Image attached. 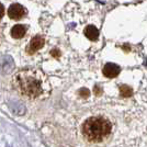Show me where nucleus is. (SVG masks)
I'll list each match as a JSON object with an SVG mask.
<instances>
[{
  "label": "nucleus",
  "mask_w": 147,
  "mask_h": 147,
  "mask_svg": "<svg viewBox=\"0 0 147 147\" xmlns=\"http://www.w3.org/2000/svg\"><path fill=\"white\" fill-rule=\"evenodd\" d=\"M12 85L16 91L24 99L37 100L45 92L42 74L35 69H22L13 75Z\"/></svg>",
  "instance_id": "obj_1"
},
{
  "label": "nucleus",
  "mask_w": 147,
  "mask_h": 147,
  "mask_svg": "<svg viewBox=\"0 0 147 147\" xmlns=\"http://www.w3.org/2000/svg\"><path fill=\"white\" fill-rule=\"evenodd\" d=\"M112 131V124L104 117L96 115L88 117L81 126V133L89 143L98 144L105 141Z\"/></svg>",
  "instance_id": "obj_2"
},
{
  "label": "nucleus",
  "mask_w": 147,
  "mask_h": 147,
  "mask_svg": "<svg viewBox=\"0 0 147 147\" xmlns=\"http://www.w3.org/2000/svg\"><path fill=\"white\" fill-rule=\"evenodd\" d=\"M8 16L12 20H21L26 16V9L20 3H12L8 9Z\"/></svg>",
  "instance_id": "obj_3"
},
{
  "label": "nucleus",
  "mask_w": 147,
  "mask_h": 147,
  "mask_svg": "<svg viewBox=\"0 0 147 147\" xmlns=\"http://www.w3.org/2000/svg\"><path fill=\"white\" fill-rule=\"evenodd\" d=\"M44 44H45V40H44V37L42 36V35H36V36H34L31 40V42L29 43L28 47H26V53L30 54V55L36 53L38 49H41L43 47Z\"/></svg>",
  "instance_id": "obj_4"
},
{
  "label": "nucleus",
  "mask_w": 147,
  "mask_h": 147,
  "mask_svg": "<svg viewBox=\"0 0 147 147\" xmlns=\"http://www.w3.org/2000/svg\"><path fill=\"white\" fill-rule=\"evenodd\" d=\"M103 75L108 78H115L117 75L121 71V68L119 67L115 64L112 63H108L105 66L103 67Z\"/></svg>",
  "instance_id": "obj_5"
},
{
  "label": "nucleus",
  "mask_w": 147,
  "mask_h": 147,
  "mask_svg": "<svg viewBox=\"0 0 147 147\" xmlns=\"http://www.w3.org/2000/svg\"><path fill=\"white\" fill-rule=\"evenodd\" d=\"M26 33V26L23 24H17L11 29V36L13 38H22Z\"/></svg>",
  "instance_id": "obj_6"
},
{
  "label": "nucleus",
  "mask_w": 147,
  "mask_h": 147,
  "mask_svg": "<svg viewBox=\"0 0 147 147\" xmlns=\"http://www.w3.org/2000/svg\"><path fill=\"white\" fill-rule=\"evenodd\" d=\"M85 35H86L89 40L96 41V40H98L99 31L96 26H93V25H88L86 29H85Z\"/></svg>",
  "instance_id": "obj_7"
},
{
  "label": "nucleus",
  "mask_w": 147,
  "mask_h": 147,
  "mask_svg": "<svg viewBox=\"0 0 147 147\" xmlns=\"http://www.w3.org/2000/svg\"><path fill=\"white\" fill-rule=\"evenodd\" d=\"M120 92H121V96L124 98H129V97L133 96V89L126 85H123L120 87Z\"/></svg>",
  "instance_id": "obj_8"
},
{
  "label": "nucleus",
  "mask_w": 147,
  "mask_h": 147,
  "mask_svg": "<svg viewBox=\"0 0 147 147\" xmlns=\"http://www.w3.org/2000/svg\"><path fill=\"white\" fill-rule=\"evenodd\" d=\"M3 14H5V7L2 3H0V19L3 17Z\"/></svg>",
  "instance_id": "obj_9"
}]
</instances>
